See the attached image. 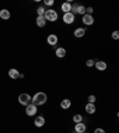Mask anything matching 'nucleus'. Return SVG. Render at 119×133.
I'll return each instance as SVG.
<instances>
[{
  "label": "nucleus",
  "instance_id": "1",
  "mask_svg": "<svg viewBox=\"0 0 119 133\" xmlns=\"http://www.w3.org/2000/svg\"><path fill=\"white\" fill-rule=\"evenodd\" d=\"M48 101V95L43 91H38L31 97V103H33L35 106H42L44 105Z\"/></svg>",
  "mask_w": 119,
  "mask_h": 133
},
{
  "label": "nucleus",
  "instance_id": "2",
  "mask_svg": "<svg viewBox=\"0 0 119 133\" xmlns=\"http://www.w3.org/2000/svg\"><path fill=\"white\" fill-rule=\"evenodd\" d=\"M44 18L47 22H56L58 19V13L55 11V10H45V13H44Z\"/></svg>",
  "mask_w": 119,
  "mask_h": 133
},
{
  "label": "nucleus",
  "instance_id": "3",
  "mask_svg": "<svg viewBox=\"0 0 119 133\" xmlns=\"http://www.w3.org/2000/svg\"><path fill=\"white\" fill-rule=\"evenodd\" d=\"M18 101H19L20 105L28 106L29 103L31 102V96L28 94V93H23V94L19 95V97H18Z\"/></svg>",
  "mask_w": 119,
  "mask_h": 133
},
{
  "label": "nucleus",
  "instance_id": "4",
  "mask_svg": "<svg viewBox=\"0 0 119 133\" xmlns=\"http://www.w3.org/2000/svg\"><path fill=\"white\" fill-rule=\"evenodd\" d=\"M63 23L64 24H67V25H70V24H73V23L75 22V16L72 13V12H68V13H64L63 14Z\"/></svg>",
  "mask_w": 119,
  "mask_h": 133
},
{
  "label": "nucleus",
  "instance_id": "5",
  "mask_svg": "<svg viewBox=\"0 0 119 133\" xmlns=\"http://www.w3.org/2000/svg\"><path fill=\"white\" fill-rule=\"evenodd\" d=\"M25 113L28 114L29 116H33L37 114V106H35L33 103H29L25 108Z\"/></svg>",
  "mask_w": 119,
  "mask_h": 133
},
{
  "label": "nucleus",
  "instance_id": "6",
  "mask_svg": "<svg viewBox=\"0 0 119 133\" xmlns=\"http://www.w3.org/2000/svg\"><path fill=\"white\" fill-rule=\"evenodd\" d=\"M82 23L87 26H91V25L94 24V18H93V14H85L82 16Z\"/></svg>",
  "mask_w": 119,
  "mask_h": 133
},
{
  "label": "nucleus",
  "instance_id": "7",
  "mask_svg": "<svg viewBox=\"0 0 119 133\" xmlns=\"http://www.w3.org/2000/svg\"><path fill=\"white\" fill-rule=\"evenodd\" d=\"M47 42H48V44H49V45L55 46V45L58 43V37L56 36V35H54V33H51V35H49V36H48Z\"/></svg>",
  "mask_w": 119,
  "mask_h": 133
},
{
  "label": "nucleus",
  "instance_id": "8",
  "mask_svg": "<svg viewBox=\"0 0 119 133\" xmlns=\"http://www.w3.org/2000/svg\"><path fill=\"white\" fill-rule=\"evenodd\" d=\"M33 124H35V126H36V127H43V126H44V124H45V119L42 115H38V116H36V118H35Z\"/></svg>",
  "mask_w": 119,
  "mask_h": 133
},
{
  "label": "nucleus",
  "instance_id": "9",
  "mask_svg": "<svg viewBox=\"0 0 119 133\" xmlns=\"http://www.w3.org/2000/svg\"><path fill=\"white\" fill-rule=\"evenodd\" d=\"M74 130L76 133H83V132H86L87 126L83 124V122H79V124H75Z\"/></svg>",
  "mask_w": 119,
  "mask_h": 133
},
{
  "label": "nucleus",
  "instance_id": "10",
  "mask_svg": "<svg viewBox=\"0 0 119 133\" xmlns=\"http://www.w3.org/2000/svg\"><path fill=\"white\" fill-rule=\"evenodd\" d=\"M85 35H86V29L78 28V29H75L74 30V36L76 37V38H82Z\"/></svg>",
  "mask_w": 119,
  "mask_h": 133
},
{
  "label": "nucleus",
  "instance_id": "11",
  "mask_svg": "<svg viewBox=\"0 0 119 133\" xmlns=\"http://www.w3.org/2000/svg\"><path fill=\"white\" fill-rule=\"evenodd\" d=\"M36 24H37V26H38V28H44L45 25H47V20H45L44 16H37Z\"/></svg>",
  "mask_w": 119,
  "mask_h": 133
},
{
  "label": "nucleus",
  "instance_id": "12",
  "mask_svg": "<svg viewBox=\"0 0 119 133\" xmlns=\"http://www.w3.org/2000/svg\"><path fill=\"white\" fill-rule=\"evenodd\" d=\"M55 55H56V57H58V58H63V57H66V55H67V50L64 49V48H57V49L55 50Z\"/></svg>",
  "mask_w": 119,
  "mask_h": 133
},
{
  "label": "nucleus",
  "instance_id": "13",
  "mask_svg": "<svg viewBox=\"0 0 119 133\" xmlns=\"http://www.w3.org/2000/svg\"><path fill=\"white\" fill-rule=\"evenodd\" d=\"M94 66L97 68L98 70H100V71H104V70L107 69V64H106V62H104V61H98V62H95Z\"/></svg>",
  "mask_w": 119,
  "mask_h": 133
},
{
  "label": "nucleus",
  "instance_id": "14",
  "mask_svg": "<svg viewBox=\"0 0 119 133\" xmlns=\"http://www.w3.org/2000/svg\"><path fill=\"white\" fill-rule=\"evenodd\" d=\"M85 111L88 114H94L95 111H97V107H95L94 103H87L86 107H85Z\"/></svg>",
  "mask_w": 119,
  "mask_h": 133
},
{
  "label": "nucleus",
  "instance_id": "15",
  "mask_svg": "<svg viewBox=\"0 0 119 133\" xmlns=\"http://www.w3.org/2000/svg\"><path fill=\"white\" fill-rule=\"evenodd\" d=\"M0 18L4 20H8L10 18H11V13H10V11L8 10H0Z\"/></svg>",
  "mask_w": 119,
  "mask_h": 133
},
{
  "label": "nucleus",
  "instance_id": "16",
  "mask_svg": "<svg viewBox=\"0 0 119 133\" xmlns=\"http://www.w3.org/2000/svg\"><path fill=\"white\" fill-rule=\"evenodd\" d=\"M60 106H61L62 109H69L70 106H72V101L69 99H63L60 103Z\"/></svg>",
  "mask_w": 119,
  "mask_h": 133
},
{
  "label": "nucleus",
  "instance_id": "17",
  "mask_svg": "<svg viewBox=\"0 0 119 133\" xmlns=\"http://www.w3.org/2000/svg\"><path fill=\"white\" fill-rule=\"evenodd\" d=\"M19 74L20 72L18 71L17 69H10L8 70V76H10L12 80H17V78H19Z\"/></svg>",
  "mask_w": 119,
  "mask_h": 133
},
{
  "label": "nucleus",
  "instance_id": "18",
  "mask_svg": "<svg viewBox=\"0 0 119 133\" xmlns=\"http://www.w3.org/2000/svg\"><path fill=\"white\" fill-rule=\"evenodd\" d=\"M61 10L63 11V13H68V12H70L72 11V4L68 3V1H67V3H63L61 5Z\"/></svg>",
  "mask_w": 119,
  "mask_h": 133
},
{
  "label": "nucleus",
  "instance_id": "19",
  "mask_svg": "<svg viewBox=\"0 0 119 133\" xmlns=\"http://www.w3.org/2000/svg\"><path fill=\"white\" fill-rule=\"evenodd\" d=\"M73 121H74L75 124L82 122L83 121V116L81 115V114H74V116H73Z\"/></svg>",
  "mask_w": 119,
  "mask_h": 133
},
{
  "label": "nucleus",
  "instance_id": "20",
  "mask_svg": "<svg viewBox=\"0 0 119 133\" xmlns=\"http://www.w3.org/2000/svg\"><path fill=\"white\" fill-rule=\"evenodd\" d=\"M76 14H81V16H85L86 14V7L83 5H79L78 10H76Z\"/></svg>",
  "mask_w": 119,
  "mask_h": 133
},
{
  "label": "nucleus",
  "instance_id": "21",
  "mask_svg": "<svg viewBox=\"0 0 119 133\" xmlns=\"http://www.w3.org/2000/svg\"><path fill=\"white\" fill-rule=\"evenodd\" d=\"M37 14L38 16H44V13H45V7L44 6H39V7H37Z\"/></svg>",
  "mask_w": 119,
  "mask_h": 133
},
{
  "label": "nucleus",
  "instance_id": "22",
  "mask_svg": "<svg viewBox=\"0 0 119 133\" xmlns=\"http://www.w3.org/2000/svg\"><path fill=\"white\" fill-rule=\"evenodd\" d=\"M95 101H97L95 95H89L88 96V103H95Z\"/></svg>",
  "mask_w": 119,
  "mask_h": 133
},
{
  "label": "nucleus",
  "instance_id": "23",
  "mask_svg": "<svg viewBox=\"0 0 119 133\" xmlns=\"http://www.w3.org/2000/svg\"><path fill=\"white\" fill-rule=\"evenodd\" d=\"M111 37L114 39V41H118V39H119V32H118V31H113V32H112V35H111Z\"/></svg>",
  "mask_w": 119,
  "mask_h": 133
},
{
  "label": "nucleus",
  "instance_id": "24",
  "mask_svg": "<svg viewBox=\"0 0 119 133\" xmlns=\"http://www.w3.org/2000/svg\"><path fill=\"white\" fill-rule=\"evenodd\" d=\"M94 64H95V61H94V59H88V61L86 62V65L88 66V68H92V66H94Z\"/></svg>",
  "mask_w": 119,
  "mask_h": 133
},
{
  "label": "nucleus",
  "instance_id": "25",
  "mask_svg": "<svg viewBox=\"0 0 119 133\" xmlns=\"http://www.w3.org/2000/svg\"><path fill=\"white\" fill-rule=\"evenodd\" d=\"M54 4H55V1H54V0H44V5L45 6H53Z\"/></svg>",
  "mask_w": 119,
  "mask_h": 133
},
{
  "label": "nucleus",
  "instance_id": "26",
  "mask_svg": "<svg viewBox=\"0 0 119 133\" xmlns=\"http://www.w3.org/2000/svg\"><path fill=\"white\" fill-rule=\"evenodd\" d=\"M93 11H94V10H93V7H86V13L87 14H92V13H93Z\"/></svg>",
  "mask_w": 119,
  "mask_h": 133
},
{
  "label": "nucleus",
  "instance_id": "27",
  "mask_svg": "<svg viewBox=\"0 0 119 133\" xmlns=\"http://www.w3.org/2000/svg\"><path fill=\"white\" fill-rule=\"evenodd\" d=\"M94 133H106V132H105V130H104V128H95Z\"/></svg>",
  "mask_w": 119,
  "mask_h": 133
},
{
  "label": "nucleus",
  "instance_id": "28",
  "mask_svg": "<svg viewBox=\"0 0 119 133\" xmlns=\"http://www.w3.org/2000/svg\"><path fill=\"white\" fill-rule=\"evenodd\" d=\"M73 133H76V132H73Z\"/></svg>",
  "mask_w": 119,
  "mask_h": 133
},
{
  "label": "nucleus",
  "instance_id": "29",
  "mask_svg": "<svg viewBox=\"0 0 119 133\" xmlns=\"http://www.w3.org/2000/svg\"><path fill=\"white\" fill-rule=\"evenodd\" d=\"M83 133H86V132H83Z\"/></svg>",
  "mask_w": 119,
  "mask_h": 133
}]
</instances>
